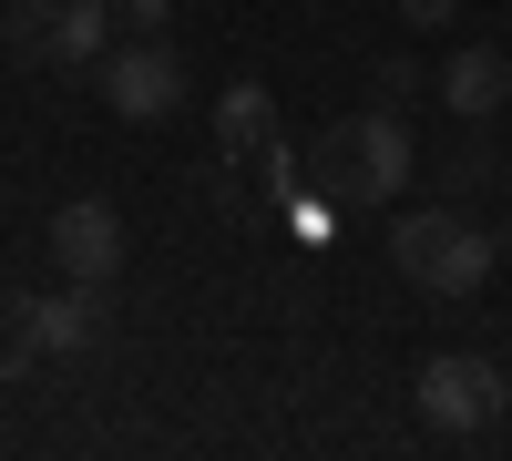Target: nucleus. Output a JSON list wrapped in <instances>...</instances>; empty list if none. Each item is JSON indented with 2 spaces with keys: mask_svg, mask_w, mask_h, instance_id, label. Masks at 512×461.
Masks as SVG:
<instances>
[{
  "mask_svg": "<svg viewBox=\"0 0 512 461\" xmlns=\"http://www.w3.org/2000/svg\"><path fill=\"white\" fill-rule=\"evenodd\" d=\"M390 267L420 298H472L502 267V246H492V226L461 216V205H410V216H390Z\"/></svg>",
  "mask_w": 512,
  "mask_h": 461,
  "instance_id": "1",
  "label": "nucleus"
},
{
  "mask_svg": "<svg viewBox=\"0 0 512 461\" xmlns=\"http://www.w3.org/2000/svg\"><path fill=\"white\" fill-rule=\"evenodd\" d=\"M410 164H420V144H410V123L379 103V113H338L328 134H318V185H328V205H390L400 185H410Z\"/></svg>",
  "mask_w": 512,
  "mask_h": 461,
  "instance_id": "2",
  "label": "nucleus"
},
{
  "mask_svg": "<svg viewBox=\"0 0 512 461\" xmlns=\"http://www.w3.org/2000/svg\"><path fill=\"white\" fill-rule=\"evenodd\" d=\"M0 52L21 72H103L113 0H11V11H0Z\"/></svg>",
  "mask_w": 512,
  "mask_h": 461,
  "instance_id": "3",
  "label": "nucleus"
},
{
  "mask_svg": "<svg viewBox=\"0 0 512 461\" xmlns=\"http://www.w3.org/2000/svg\"><path fill=\"white\" fill-rule=\"evenodd\" d=\"M103 103L123 113V123H164V113H185V93H195V72H185V52L164 31H134L123 52H103Z\"/></svg>",
  "mask_w": 512,
  "mask_h": 461,
  "instance_id": "4",
  "label": "nucleus"
},
{
  "mask_svg": "<svg viewBox=\"0 0 512 461\" xmlns=\"http://www.w3.org/2000/svg\"><path fill=\"white\" fill-rule=\"evenodd\" d=\"M502 369L482 359V349H441V359H420V380H410V400H420V421L431 431H451V441H472L492 410H502Z\"/></svg>",
  "mask_w": 512,
  "mask_h": 461,
  "instance_id": "5",
  "label": "nucleus"
},
{
  "mask_svg": "<svg viewBox=\"0 0 512 461\" xmlns=\"http://www.w3.org/2000/svg\"><path fill=\"white\" fill-rule=\"evenodd\" d=\"M41 246H52V267L62 277H93V287H113L123 277V216L103 195H72L52 226H41Z\"/></svg>",
  "mask_w": 512,
  "mask_h": 461,
  "instance_id": "6",
  "label": "nucleus"
},
{
  "mask_svg": "<svg viewBox=\"0 0 512 461\" xmlns=\"http://www.w3.org/2000/svg\"><path fill=\"white\" fill-rule=\"evenodd\" d=\"M502 103H512V52H502V41H461V52L441 62V113L492 123Z\"/></svg>",
  "mask_w": 512,
  "mask_h": 461,
  "instance_id": "7",
  "label": "nucleus"
},
{
  "mask_svg": "<svg viewBox=\"0 0 512 461\" xmlns=\"http://www.w3.org/2000/svg\"><path fill=\"white\" fill-rule=\"evenodd\" d=\"M205 134H216V154H236V164H267L277 154V93L267 82H226L216 113H205Z\"/></svg>",
  "mask_w": 512,
  "mask_h": 461,
  "instance_id": "8",
  "label": "nucleus"
},
{
  "mask_svg": "<svg viewBox=\"0 0 512 461\" xmlns=\"http://www.w3.org/2000/svg\"><path fill=\"white\" fill-rule=\"evenodd\" d=\"M21 308H31L41 359H62V349H93V339H103V287H93V277H62L52 298H21Z\"/></svg>",
  "mask_w": 512,
  "mask_h": 461,
  "instance_id": "9",
  "label": "nucleus"
},
{
  "mask_svg": "<svg viewBox=\"0 0 512 461\" xmlns=\"http://www.w3.org/2000/svg\"><path fill=\"white\" fill-rule=\"evenodd\" d=\"M31 359H41V339H31V308H21V298H0V390H11Z\"/></svg>",
  "mask_w": 512,
  "mask_h": 461,
  "instance_id": "10",
  "label": "nucleus"
},
{
  "mask_svg": "<svg viewBox=\"0 0 512 461\" xmlns=\"http://www.w3.org/2000/svg\"><path fill=\"white\" fill-rule=\"evenodd\" d=\"M369 93H379V103L400 113V103L420 93V62H400V52H379V62H369Z\"/></svg>",
  "mask_w": 512,
  "mask_h": 461,
  "instance_id": "11",
  "label": "nucleus"
},
{
  "mask_svg": "<svg viewBox=\"0 0 512 461\" xmlns=\"http://www.w3.org/2000/svg\"><path fill=\"white\" fill-rule=\"evenodd\" d=\"M441 185H451V195H482V185H492V144H461V154L441 164Z\"/></svg>",
  "mask_w": 512,
  "mask_h": 461,
  "instance_id": "12",
  "label": "nucleus"
},
{
  "mask_svg": "<svg viewBox=\"0 0 512 461\" xmlns=\"http://www.w3.org/2000/svg\"><path fill=\"white\" fill-rule=\"evenodd\" d=\"M113 21H123V31H164V21H175V0H113Z\"/></svg>",
  "mask_w": 512,
  "mask_h": 461,
  "instance_id": "13",
  "label": "nucleus"
},
{
  "mask_svg": "<svg viewBox=\"0 0 512 461\" xmlns=\"http://www.w3.org/2000/svg\"><path fill=\"white\" fill-rule=\"evenodd\" d=\"M451 11H461V0H400V21H410V31H451Z\"/></svg>",
  "mask_w": 512,
  "mask_h": 461,
  "instance_id": "14",
  "label": "nucleus"
},
{
  "mask_svg": "<svg viewBox=\"0 0 512 461\" xmlns=\"http://www.w3.org/2000/svg\"><path fill=\"white\" fill-rule=\"evenodd\" d=\"M492 246H502V257H512V216H502V226H492Z\"/></svg>",
  "mask_w": 512,
  "mask_h": 461,
  "instance_id": "15",
  "label": "nucleus"
},
{
  "mask_svg": "<svg viewBox=\"0 0 512 461\" xmlns=\"http://www.w3.org/2000/svg\"><path fill=\"white\" fill-rule=\"evenodd\" d=\"M502 410H512V390H502Z\"/></svg>",
  "mask_w": 512,
  "mask_h": 461,
  "instance_id": "16",
  "label": "nucleus"
}]
</instances>
